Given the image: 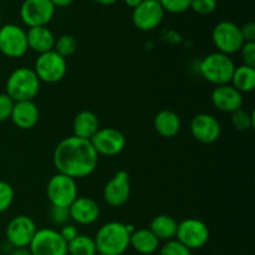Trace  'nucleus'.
I'll list each match as a JSON object with an SVG mask.
<instances>
[{
	"label": "nucleus",
	"instance_id": "nucleus-1",
	"mask_svg": "<svg viewBox=\"0 0 255 255\" xmlns=\"http://www.w3.org/2000/svg\"><path fill=\"white\" fill-rule=\"evenodd\" d=\"M52 161L59 173L79 179L94 173L99 164V154L90 139L70 136L56 144Z\"/></svg>",
	"mask_w": 255,
	"mask_h": 255
},
{
	"label": "nucleus",
	"instance_id": "nucleus-2",
	"mask_svg": "<svg viewBox=\"0 0 255 255\" xmlns=\"http://www.w3.org/2000/svg\"><path fill=\"white\" fill-rule=\"evenodd\" d=\"M136 229L131 224L109 222L99 228L95 246L99 255H122L129 248V237Z\"/></svg>",
	"mask_w": 255,
	"mask_h": 255
},
{
	"label": "nucleus",
	"instance_id": "nucleus-3",
	"mask_svg": "<svg viewBox=\"0 0 255 255\" xmlns=\"http://www.w3.org/2000/svg\"><path fill=\"white\" fill-rule=\"evenodd\" d=\"M40 84L34 69L17 67L6 79L5 94L14 102L32 101L39 94Z\"/></svg>",
	"mask_w": 255,
	"mask_h": 255
},
{
	"label": "nucleus",
	"instance_id": "nucleus-4",
	"mask_svg": "<svg viewBox=\"0 0 255 255\" xmlns=\"http://www.w3.org/2000/svg\"><path fill=\"white\" fill-rule=\"evenodd\" d=\"M198 69L206 81L214 86H222L231 84L236 64L231 56L217 51L207 55L201 61Z\"/></svg>",
	"mask_w": 255,
	"mask_h": 255
},
{
	"label": "nucleus",
	"instance_id": "nucleus-5",
	"mask_svg": "<svg viewBox=\"0 0 255 255\" xmlns=\"http://www.w3.org/2000/svg\"><path fill=\"white\" fill-rule=\"evenodd\" d=\"M46 196L51 206L69 208L77 198L76 179L57 172L47 182Z\"/></svg>",
	"mask_w": 255,
	"mask_h": 255
},
{
	"label": "nucleus",
	"instance_id": "nucleus-6",
	"mask_svg": "<svg viewBox=\"0 0 255 255\" xmlns=\"http://www.w3.org/2000/svg\"><path fill=\"white\" fill-rule=\"evenodd\" d=\"M212 41L218 52L226 54L228 56L237 54L244 44L241 26L229 20L218 22L212 31Z\"/></svg>",
	"mask_w": 255,
	"mask_h": 255
},
{
	"label": "nucleus",
	"instance_id": "nucleus-7",
	"mask_svg": "<svg viewBox=\"0 0 255 255\" xmlns=\"http://www.w3.org/2000/svg\"><path fill=\"white\" fill-rule=\"evenodd\" d=\"M34 71L39 77L40 82L56 84L61 81L66 75V59L57 55L54 50L40 54L35 61Z\"/></svg>",
	"mask_w": 255,
	"mask_h": 255
},
{
	"label": "nucleus",
	"instance_id": "nucleus-8",
	"mask_svg": "<svg viewBox=\"0 0 255 255\" xmlns=\"http://www.w3.org/2000/svg\"><path fill=\"white\" fill-rule=\"evenodd\" d=\"M176 239L189 251L201 249L208 243L209 229L201 219L187 218L178 223Z\"/></svg>",
	"mask_w": 255,
	"mask_h": 255
},
{
	"label": "nucleus",
	"instance_id": "nucleus-9",
	"mask_svg": "<svg viewBox=\"0 0 255 255\" xmlns=\"http://www.w3.org/2000/svg\"><path fill=\"white\" fill-rule=\"evenodd\" d=\"M29 50L26 31L16 24H5L0 27V52L10 59H19Z\"/></svg>",
	"mask_w": 255,
	"mask_h": 255
},
{
	"label": "nucleus",
	"instance_id": "nucleus-10",
	"mask_svg": "<svg viewBox=\"0 0 255 255\" xmlns=\"http://www.w3.org/2000/svg\"><path fill=\"white\" fill-rule=\"evenodd\" d=\"M27 248L32 255H67V243L52 228L37 229Z\"/></svg>",
	"mask_w": 255,
	"mask_h": 255
},
{
	"label": "nucleus",
	"instance_id": "nucleus-11",
	"mask_svg": "<svg viewBox=\"0 0 255 255\" xmlns=\"http://www.w3.org/2000/svg\"><path fill=\"white\" fill-rule=\"evenodd\" d=\"M55 10L50 0H24L20 6V19L27 27L47 26Z\"/></svg>",
	"mask_w": 255,
	"mask_h": 255
},
{
	"label": "nucleus",
	"instance_id": "nucleus-12",
	"mask_svg": "<svg viewBox=\"0 0 255 255\" xmlns=\"http://www.w3.org/2000/svg\"><path fill=\"white\" fill-rule=\"evenodd\" d=\"M99 156L114 157L121 153L126 147V137L114 127L100 128L90 139Z\"/></svg>",
	"mask_w": 255,
	"mask_h": 255
},
{
	"label": "nucleus",
	"instance_id": "nucleus-13",
	"mask_svg": "<svg viewBox=\"0 0 255 255\" xmlns=\"http://www.w3.org/2000/svg\"><path fill=\"white\" fill-rule=\"evenodd\" d=\"M36 231L37 227L32 218L27 216H16L6 227V242L12 248H27Z\"/></svg>",
	"mask_w": 255,
	"mask_h": 255
},
{
	"label": "nucleus",
	"instance_id": "nucleus-14",
	"mask_svg": "<svg viewBox=\"0 0 255 255\" xmlns=\"http://www.w3.org/2000/svg\"><path fill=\"white\" fill-rule=\"evenodd\" d=\"M131 196V182L126 171L121 169L112 176L104 187V199L112 208H120L128 202Z\"/></svg>",
	"mask_w": 255,
	"mask_h": 255
},
{
	"label": "nucleus",
	"instance_id": "nucleus-15",
	"mask_svg": "<svg viewBox=\"0 0 255 255\" xmlns=\"http://www.w3.org/2000/svg\"><path fill=\"white\" fill-rule=\"evenodd\" d=\"M164 10L158 0H143L132 11V22L141 31H151L162 22Z\"/></svg>",
	"mask_w": 255,
	"mask_h": 255
},
{
	"label": "nucleus",
	"instance_id": "nucleus-16",
	"mask_svg": "<svg viewBox=\"0 0 255 255\" xmlns=\"http://www.w3.org/2000/svg\"><path fill=\"white\" fill-rule=\"evenodd\" d=\"M189 131L196 141L203 144H211L218 141L222 133V127L213 115L198 114L191 120Z\"/></svg>",
	"mask_w": 255,
	"mask_h": 255
},
{
	"label": "nucleus",
	"instance_id": "nucleus-17",
	"mask_svg": "<svg viewBox=\"0 0 255 255\" xmlns=\"http://www.w3.org/2000/svg\"><path fill=\"white\" fill-rule=\"evenodd\" d=\"M211 101L217 110L226 114H233L243 107V94L231 84L216 86L211 94Z\"/></svg>",
	"mask_w": 255,
	"mask_h": 255
},
{
	"label": "nucleus",
	"instance_id": "nucleus-18",
	"mask_svg": "<svg viewBox=\"0 0 255 255\" xmlns=\"http://www.w3.org/2000/svg\"><path fill=\"white\" fill-rule=\"evenodd\" d=\"M69 213L71 221L76 224L90 226L100 218L101 209L97 202L90 197H77L69 207Z\"/></svg>",
	"mask_w": 255,
	"mask_h": 255
},
{
	"label": "nucleus",
	"instance_id": "nucleus-19",
	"mask_svg": "<svg viewBox=\"0 0 255 255\" xmlns=\"http://www.w3.org/2000/svg\"><path fill=\"white\" fill-rule=\"evenodd\" d=\"M40 119V111L34 101L14 102L11 120L12 124L20 129H31L37 125Z\"/></svg>",
	"mask_w": 255,
	"mask_h": 255
},
{
	"label": "nucleus",
	"instance_id": "nucleus-20",
	"mask_svg": "<svg viewBox=\"0 0 255 255\" xmlns=\"http://www.w3.org/2000/svg\"><path fill=\"white\" fill-rule=\"evenodd\" d=\"M26 39L29 49L39 55L54 50L55 40H56L47 26L29 27L26 31Z\"/></svg>",
	"mask_w": 255,
	"mask_h": 255
},
{
	"label": "nucleus",
	"instance_id": "nucleus-21",
	"mask_svg": "<svg viewBox=\"0 0 255 255\" xmlns=\"http://www.w3.org/2000/svg\"><path fill=\"white\" fill-rule=\"evenodd\" d=\"M153 127L163 138H173L179 133L182 122L178 115L171 110H162L154 116Z\"/></svg>",
	"mask_w": 255,
	"mask_h": 255
},
{
	"label": "nucleus",
	"instance_id": "nucleus-22",
	"mask_svg": "<svg viewBox=\"0 0 255 255\" xmlns=\"http://www.w3.org/2000/svg\"><path fill=\"white\" fill-rule=\"evenodd\" d=\"M100 129V122L96 115L89 110L80 111L72 121V132L75 137L91 139Z\"/></svg>",
	"mask_w": 255,
	"mask_h": 255
},
{
	"label": "nucleus",
	"instance_id": "nucleus-23",
	"mask_svg": "<svg viewBox=\"0 0 255 255\" xmlns=\"http://www.w3.org/2000/svg\"><path fill=\"white\" fill-rule=\"evenodd\" d=\"M129 247L138 254L151 255L159 249V241L149 229H137L129 237Z\"/></svg>",
	"mask_w": 255,
	"mask_h": 255
},
{
	"label": "nucleus",
	"instance_id": "nucleus-24",
	"mask_svg": "<svg viewBox=\"0 0 255 255\" xmlns=\"http://www.w3.org/2000/svg\"><path fill=\"white\" fill-rule=\"evenodd\" d=\"M177 227H178V223L176 222V219L167 214H159L152 219L148 229L156 236L159 242H167L176 238Z\"/></svg>",
	"mask_w": 255,
	"mask_h": 255
},
{
	"label": "nucleus",
	"instance_id": "nucleus-25",
	"mask_svg": "<svg viewBox=\"0 0 255 255\" xmlns=\"http://www.w3.org/2000/svg\"><path fill=\"white\" fill-rule=\"evenodd\" d=\"M231 85L241 94H249L255 89V67L241 65L234 69Z\"/></svg>",
	"mask_w": 255,
	"mask_h": 255
},
{
	"label": "nucleus",
	"instance_id": "nucleus-26",
	"mask_svg": "<svg viewBox=\"0 0 255 255\" xmlns=\"http://www.w3.org/2000/svg\"><path fill=\"white\" fill-rule=\"evenodd\" d=\"M67 254L70 255H97L94 238L79 234L67 243Z\"/></svg>",
	"mask_w": 255,
	"mask_h": 255
},
{
	"label": "nucleus",
	"instance_id": "nucleus-27",
	"mask_svg": "<svg viewBox=\"0 0 255 255\" xmlns=\"http://www.w3.org/2000/svg\"><path fill=\"white\" fill-rule=\"evenodd\" d=\"M232 126L239 132H247L254 127V114L249 112L246 109H239L236 112L231 114Z\"/></svg>",
	"mask_w": 255,
	"mask_h": 255
},
{
	"label": "nucleus",
	"instance_id": "nucleus-28",
	"mask_svg": "<svg viewBox=\"0 0 255 255\" xmlns=\"http://www.w3.org/2000/svg\"><path fill=\"white\" fill-rule=\"evenodd\" d=\"M76 49H77V41L72 35L65 34V35H61V36L57 37V39L55 40L54 51L56 52L57 55H60L61 57H64V59L74 55L75 51H76Z\"/></svg>",
	"mask_w": 255,
	"mask_h": 255
},
{
	"label": "nucleus",
	"instance_id": "nucleus-29",
	"mask_svg": "<svg viewBox=\"0 0 255 255\" xmlns=\"http://www.w3.org/2000/svg\"><path fill=\"white\" fill-rule=\"evenodd\" d=\"M49 221L54 227H60L61 228L65 224L70 223L71 218H70L69 208H62V207H50L49 211Z\"/></svg>",
	"mask_w": 255,
	"mask_h": 255
},
{
	"label": "nucleus",
	"instance_id": "nucleus-30",
	"mask_svg": "<svg viewBox=\"0 0 255 255\" xmlns=\"http://www.w3.org/2000/svg\"><path fill=\"white\" fill-rule=\"evenodd\" d=\"M14 188L5 181H0V214L10 208L14 201Z\"/></svg>",
	"mask_w": 255,
	"mask_h": 255
},
{
	"label": "nucleus",
	"instance_id": "nucleus-31",
	"mask_svg": "<svg viewBox=\"0 0 255 255\" xmlns=\"http://www.w3.org/2000/svg\"><path fill=\"white\" fill-rule=\"evenodd\" d=\"M159 255H192V253L177 239H172V241L164 242L163 246L159 248Z\"/></svg>",
	"mask_w": 255,
	"mask_h": 255
},
{
	"label": "nucleus",
	"instance_id": "nucleus-32",
	"mask_svg": "<svg viewBox=\"0 0 255 255\" xmlns=\"http://www.w3.org/2000/svg\"><path fill=\"white\" fill-rule=\"evenodd\" d=\"M161 6L163 7L164 12L171 14H182L189 10L192 0H158Z\"/></svg>",
	"mask_w": 255,
	"mask_h": 255
},
{
	"label": "nucleus",
	"instance_id": "nucleus-33",
	"mask_svg": "<svg viewBox=\"0 0 255 255\" xmlns=\"http://www.w3.org/2000/svg\"><path fill=\"white\" fill-rule=\"evenodd\" d=\"M218 0H192L189 9L198 15H209L216 11Z\"/></svg>",
	"mask_w": 255,
	"mask_h": 255
},
{
	"label": "nucleus",
	"instance_id": "nucleus-34",
	"mask_svg": "<svg viewBox=\"0 0 255 255\" xmlns=\"http://www.w3.org/2000/svg\"><path fill=\"white\" fill-rule=\"evenodd\" d=\"M239 52L243 65L255 67V42H244Z\"/></svg>",
	"mask_w": 255,
	"mask_h": 255
},
{
	"label": "nucleus",
	"instance_id": "nucleus-35",
	"mask_svg": "<svg viewBox=\"0 0 255 255\" xmlns=\"http://www.w3.org/2000/svg\"><path fill=\"white\" fill-rule=\"evenodd\" d=\"M14 101L6 94H0V122L10 120Z\"/></svg>",
	"mask_w": 255,
	"mask_h": 255
},
{
	"label": "nucleus",
	"instance_id": "nucleus-36",
	"mask_svg": "<svg viewBox=\"0 0 255 255\" xmlns=\"http://www.w3.org/2000/svg\"><path fill=\"white\" fill-rule=\"evenodd\" d=\"M59 233L66 243H69V242H71L72 239H75L79 236V231H77L76 226L71 223H67L65 224V226H62L61 229L59 231Z\"/></svg>",
	"mask_w": 255,
	"mask_h": 255
},
{
	"label": "nucleus",
	"instance_id": "nucleus-37",
	"mask_svg": "<svg viewBox=\"0 0 255 255\" xmlns=\"http://www.w3.org/2000/svg\"><path fill=\"white\" fill-rule=\"evenodd\" d=\"M241 32L244 42H255V24L253 21H248L241 26Z\"/></svg>",
	"mask_w": 255,
	"mask_h": 255
},
{
	"label": "nucleus",
	"instance_id": "nucleus-38",
	"mask_svg": "<svg viewBox=\"0 0 255 255\" xmlns=\"http://www.w3.org/2000/svg\"><path fill=\"white\" fill-rule=\"evenodd\" d=\"M55 7H66L74 2V0H50Z\"/></svg>",
	"mask_w": 255,
	"mask_h": 255
},
{
	"label": "nucleus",
	"instance_id": "nucleus-39",
	"mask_svg": "<svg viewBox=\"0 0 255 255\" xmlns=\"http://www.w3.org/2000/svg\"><path fill=\"white\" fill-rule=\"evenodd\" d=\"M9 255H32L29 248H12Z\"/></svg>",
	"mask_w": 255,
	"mask_h": 255
},
{
	"label": "nucleus",
	"instance_id": "nucleus-40",
	"mask_svg": "<svg viewBox=\"0 0 255 255\" xmlns=\"http://www.w3.org/2000/svg\"><path fill=\"white\" fill-rule=\"evenodd\" d=\"M125 4L127 5L128 7H131V9H134V7L138 6L139 4H141L143 0H124Z\"/></svg>",
	"mask_w": 255,
	"mask_h": 255
},
{
	"label": "nucleus",
	"instance_id": "nucleus-41",
	"mask_svg": "<svg viewBox=\"0 0 255 255\" xmlns=\"http://www.w3.org/2000/svg\"><path fill=\"white\" fill-rule=\"evenodd\" d=\"M96 4H100V5H104V6H110V5H114L116 4L119 0H94Z\"/></svg>",
	"mask_w": 255,
	"mask_h": 255
}]
</instances>
